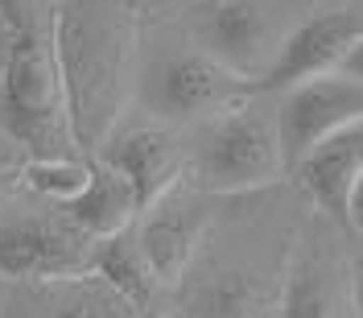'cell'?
<instances>
[{"mask_svg":"<svg viewBox=\"0 0 363 318\" xmlns=\"http://www.w3.org/2000/svg\"><path fill=\"white\" fill-rule=\"evenodd\" d=\"M54 50L74 149L95 158L133 95L136 21L128 0H62L54 9Z\"/></svg>","mask_w":363,"mask_h":318,"instance_id":"6da1fadb","label":"cell"},{"mask_svg":"<svg viewBox=\"0 0 363 318\" xmlns=\"http://www.w3.org/2000/svg\"><path fill=\"white\" fill-rule=\"evenodd\" d=\"M13 25V50L0 87L4 128L29 149V158H79L67 120L62 70L54 50V0H0Z\"/></svg>","mask_w":363,"mask_h":318,"instance_id":"7a4b0ae2","label":"cell"},{"mask_svg":"<svg viewBox=\"0 0 363 318\" xmlns=\"http://www.w3.org/2000/svg\"><path fill=\"white\" fill-rule=\"evenodd\" d=\"M190 170L206 194H244L281 182L289 170L277 136V112H264L248 99L206 120Z\"/></svg>","mask_w":363,"mask_h":318,"instance_id":"3957f363","label":"cell"},{"mask_svg":"<svg viewBox=\"0 0 363 318\" xmlns=\"http://www.w3.org/2000/svg\"><path fill=\"white\" fill-rule=\"evenodd\" d=\"M95 244L87 231L70 224L62 207L42 203L17 207V199L0 203V273L9 281H70L87 277Z\"/></svg>","mask_w":363,"mask_h":318,"instance_id":"277c9868","label":"cell"},{"mask_svg":"<svg viewBox=\"0 0 363 318\" xmlns=\"http://www.w3.org/2000/svg\"><path fill=\"white\" fill-rule=\"evenodd\" d=\"M277 318H363L355 261L326 236L301 240L277 294Z\"/></svg>","mask_w":363,"mask_h":318,"instance_id":"5b68a950","label":"cell"},{"mask_svg":"<svg viewBox=\"0 0 363 318\" xmlns=\"http://www.w3.org/2000/svg\"><path fill=\"white\" fill-rule=\"evenodd\" d=\"M363 38V0H326L318 13H310L277 50V62L269 67L260 91H289L297 83H310L322 75H335L347 58V50Z\"/></svg>","mask_w":363,"mask_h":318,"instance_id":"8992f818","label":"cell"},{"mask_svg":"<svg viewBox=\"0 0 363 318\" xmlns=\"http://www.w3.org/2000/svg\"><path fill=\"white\" fill-rule=\"evenodd\" d=\"M355 120H363V83L347 79L339 70L281 91L277 136H281L285 170L294 174L326 136H335L339 128L355 124Z\"/></svg>","mask_w":363,"mask_h":318,"instance_id":"52a82bcc","label":"cell"},{"mask_svg":"<svg viewBox=\"0 0 363 318\" xmlns=\"http://www.w3.org/2000/svg\"><path fill=\"white\" fill-rule=\"evenodd\" d=\"M252 91H260L256 83H244L240 75H231L219 67L203 50H186L174 54L169 62H161V70L149 83V108L161 120H194L206 124L215 116L231 112L240 104H248Z\"/></svg>","mask_w":363,"mask_h":318,"instance_id":"ba28073f","label":"cell"},{"mask_svg":"<svg viewBox=\"0 0 363 318\" xmlns=\"http://www.w3.org/2000/svg\"><path fill=\"white\" fill-rule=\"evenodd\" d=\"M206 224H211L206 190L199 182H190V174L136 215V240H140V248L157 273L161 290L186 281V273L199 256V244L206 236Z\"/></svg>","mask_w":363,"mask_h":318,"instance_id":"9c48e42d","label":"cell"},{"mask_svg":"<svg viewBox=\"0 0 363 318\" xmlns=\"http://www.w3.org/2000/svg\"><path fill=\"white\" fill-rule=\"evenodd\" d=\"M199 50L211 54L219 67L240 75L244 83H264L269 67L285 38H277L272 21L256 0H211L199 9Z\"/></svg>","mask_w":363,"mask_h":318,"instance_id":"30bf717a","label":"cell"},{"mask_svg":"<svg viewBox=\"0 0 363 318\" xmlns=\"http://www.w3.org/2000/svg\"><path fill=\"white\" fill-rule=\"evenodd\" d=\"M95 161L120 170L124 178L133 182L136 199H140V211L149 203H157L169 186H178L186 174H190V149L182 145V136L161 124V120H149V124H128V128H116L108 136V145L95 153Z\"/></svg>","mask_w":363,"mask_h":318,"instance_id":"8fae6325","label":"cell"},{"mask_svg":"<svg viewBox=\"0 0 363 318\" xmlns=\"http://www.w3.org/2000/svg\"><path fill=\"white\" fill-rule=\"evenodd\" d=\"M294 174L310 190V199L318 203V211H326L335 219H347L351 190L363 178V120L339 128L335 136H326Z\"/></svg>","mask_w":363,"mask_h":318,"instance_id":"7c38bea8","label":"cell"},{"mask_svg":"<svg viewBox=\"0 0 363 318\" xmlns=\"http://www.w3.org/2000/svg\"><path fill=\"white\" fill-rule=\"evenodd\" d=\"M62 211L70 215V224L79 231H87L91 240H108V236H120V231H128L136 224L140 199H136L133 182L124 178L120 170L104 165V161H91L87 186Z\"/></svg>","mask_w":363,"mask_h":318,"instance_id":"4fadbf2b","label":"cell"},{"mask_svg":"<svg viewBox=\"0 0 363 318\" xmlns=\"http://www.w3.org/2000/svg\"><path fill=\"white\" fill-rule=\"evenodd\" d=\"M277 294L248 269H215L190 290L182 318H277Z\"/></svg>","mask_w":363,"mask_h":318,"instance_id":"5bb4252c","label":"cell"},{"mask_svg":"<svg viewBox=\"0 0 363 318\" xmlns=\"http://www.w3.org/2000/svg\"><path fill=\"white\" fill-rule=\"evenodd\" d=\"M33 290H38L33 310H25L21 318H145L140 306L116 294L95 273L70 277V281H38Z\"/></svg>","mask_w":363,"mask_h":318,"instance_id":"9a60e30c","label":"cell"},{"mask_svg":"<svg viewBox=\"0 0 363 318\" xmlns=\"http://www.w3.org/2000/svg\"><path fill=\"white\" fill-rule=\"evenodd\" d=\"M91 273H95L99 281H108L116 294H124L133 306H140V310H149L153 297H157V290H161L157 273H153L149 256H145L140 240H136V227L99 240V244H95V256H91Z\"/></svg>","mask_w":363,"mask_h":318,"instance_id":"2e32d148","label":"cell"},{"mask_svg":"<svg viewBox=\"0 0 363 318\" xmlns=\"http://www.w3.org/2000/svg\"><path fill=\"white\" fill-rule=\"evenodd\" d=\"M91 178V165L83 158H29L25 165V194L42 203L67 207Z\"/></svg>","mask_w":363,"mask_h":318,"instance_id":"e0dca14e","label":"cell"},{"mask_svg":"<svg viewBox=\"0 0 363 318\" xmlns=\"http://www.w3.org/2000/svg\"><path fill=\"white\" fill-rule=\"evenodd\" d=\"M25 165H29V149L9 128H0V203L25 194Z\"/></svg>","mask_w":363,"mask_h":318,"instance_id":"ac0fdd59","label":"cell"},{"mask_svg":"<svg viewBox=\"0 0 363 318\" xmlns=\"http://www.w3.org/2000/svg\"><path fill=\"white\" fill-rule=\"evenodd\" d=\"M339 75H347V79H355V83H363V38L351 50H347V58H342Z\"/></svg>","mask_w":363,"mask_h":318,"instance_id":"d6986e66","label":"cell"},{"mask_svg":"<svg viewBox=\"0 0 363 318\" xmlns=\"http://www.w3.org/2000/svg\"><path fill=\"white\" fill-rule=\"evenodd\" d=\"M9 50H13V25L0 9V87H4V70H9Z\"/></svg>","mask_w":363,"mask_h":318,"instance_id":"ffe728a7","label":"cell"},{"mask_svg":"<svg viewBox=\"0 0 363 318\" xmlns=\"http://www.w3.org/2000/svg\"><path fill=\"white\" fill-rule=\"evenodd\" d=\"M347 224L363 236V178H359V186L351 190V203H347Z\"/></svg>","mask_w":363,"mask_h":318,"instance_id":"44dd1931","label":"cell"},{"mask_svg":"<svg viewBox=\"0 0 363 318\" xmlns=\"http://www.w3.org/2000/svg\"><path fill=\"white\" fill-rule=\"evenodd\" d=\"M9 294H13V281L0 273V318H4V306H9Z\"/></svg>","mask_w":363,"mask_h":318,"instance_id":"7402d4cb","label":"cell"},{"mask_svg":"<svg viewBox=\"0 0 363 318\" xmlns=\"http://www.w3.org/2000/svg\"><path fill=\"white\" fill-rule=\"evenodd\" d=\"M355 273H359V302H363V269L355 265Z\"/></svg>","mask_w":363,"mask_h":318,"instance_id":"603a6c76","label":"cell"},{"mask_svg":"<svg viewBox=\"0 0 363 318\" xmlns=\"http://www.w3.org/2000/svg\"><path fill=\"white\" fill-rule=\"evenodd\" d=\"M0 128H4V112H0Z\"/></svg>","mask_w":363,"mask_h":318,"instance_id":"cb8c5ba5","label":"cell"},{"mask_svg":"<svg viewBox=\"0 0 363 318\" xmlns=\"http://www.w3.org/2000/svg\"><path fill=\"white\" fill-rule=\"evenodd\" d=\"M54 4H62V0H54Z\"/></svg>","mask_w":363,"mask_h":318,"instance_id":"d4e9b609","label":"cell"}]
</instances>
